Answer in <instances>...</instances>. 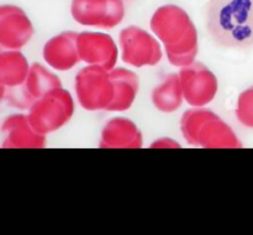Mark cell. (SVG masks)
<instances>
[{
  "label": "cell",
  "mask_w": 253,
  "mask_h": 235,
  "mask_svg": "<svg viewBox=\"0 0 253 235\" xmlns=\"http://www.w3.org/2000/svg\"><path fill=\"white\" fill-rule=\"evenodd\" d=\"M76 94L81 106L85 110H106L114 99L110 71L90 64L81 69L76 76Z\"/></svg>",
  "instance_id": "obj_5"
},
{
  "label": "cell",
  "mask_w": 253,
  "mask_h": 235,
  "mask_svg": "<svg viewBox=\"0 0 253 235\" xmlns=\"http://www.w3.org/2000/svg\"><path fill=\"white\" fill-rule=\"evenodd\" d=\"M30 67L20 49L0 52V84L6 89L21 86L29 74Z\"/></svg>",
  "instance_id": "obj_16"
},
{
  "label": "cell",
  "mask_w": 253,
  "mask_h": 235,
  "mask_svg": "<svg viewBox=\"0 0 253 235\" xmlns=\"http://www.w3.org/2000/svg\"><path fill=\"white\" fill-rule=\"evenodd\" d=\"M235 114L240 124L253 129V86L239 95Z\"/></svg>",
  "instance_id": "obj_18"
},
{
  "label": "cell",
  "mask_w": 253,
  "mask_h": 235,
  "mask_svg": "<svg viewBox=\"0 0 253 235\" xmlns=\"http://www.w3.org/2000/svg\"><path fill=\"white\" fill-rule=\"evenodd\" d=\"M114 82V99L108 106V111H125L131 108L138 93V77L130 69L113 68L110 71Z\"/></svg>",
  "instance_id": "obj_15"
},
{
  "label": "cell",
  "mask_w": 253,
  "mask_h": 235,
  "mask_svg": "<svg viewBox=\"0 0 253 235\" xmlns=\"http://www.w3.org/2000/svg\"><path fill=\"white\" fill-rule=\"evenodd\" d=\"M78 34L74 31H66L56 35L44 44L43 59L49 67L56 71H69L78 62H81L77 46Z\"/></svg>",
  "instance_id": "obj_13"
},
{
  "label": "cell",
  "mask_w": 253,
  "mask_h": 235,
  "mask_svg": "<svg viewBox=\"0 0 253 235\" xmlns=\"http://www.w3.org/2000/svg\"><path fill=\"white\" fill-rule=\"evenodd\" d=\"M180 131L188 143L205 148H240L242 143L231 126L214 111L194 106L183 114Z\"/></svg>",
  "instance_id": "obj_3"
},
{
  "label": "cell",
  "mask_w": 253,
  "mask_h": 235,
  "mask_svg": "<svg viewBox=\"0 0 253 235\" xmlns=\"http://www.w3.org/2000/svg\"><path fill=\"white\" fill-rule=\"evenodd\" d=\"M150 26L165 46L170 64L182 68L195 61L199 48L197 27L184 9L174 4L160 6L153 12Z\"/></svg>",
  "instance_id": "obj_2"
},
{
  "label": "cell",
  "mask_w": 253,
  "mask_h": 235,
  "mask_svg": "<svg viewBox=\"0 0 253 235\" xmlns=\"http://www.w3.org/2000/svg\"><path fill=\"white\" fill-rule=\"evenodd\" d=\"M61 87V79L57 74L49 72L42 64L34 63L24 83L10 89L7 99L16 108L30 109L35 101Z\"/></svg>",
  "instance_id": "obj_9"
},
{
  "label": "cell",
  "mask_w": 253,
  "mask_h": 235,
  "mask_svg": "<svg viewBox=\"0 0 253 235\" xmlns=\"http://www.w3.org/2000/svg\"><path fill=\"white\" fill-rule=\"evenodd\" d=\"M143 139L132 120L124 116L113 118L101 131L99 146L103 148H140Z\"/></svg>",
  "instance_id": "obj_14"
},
{
  "label": "cell",
  "mask_w": 253,
  "mask_h": 235,
  "mask_svg": "<svg viewBox=\"0 0 253 235\" xmlns=\"http://www.w3.org/2000/svg\"><path fill=\"white\" fill-rule=\"evenodd\" d=\"M152 147H179V143L175 142L172 139H160L152 143Z\"/></svg>",
  "instance_id": "obj_19"
},
{
  "label": "cell",
  "mask_w": 253,
  "mask_h": 235,
  "mask_svg": "<svg viewBox=\"0 0 253 235\" xmlns=\"http://www.w3.org/2000/svg\"><path fill=\"white\" fill-rule=\"evenodd\" d=\"M5 94H6V88H5L4 86H1V84H0V103H1V100L4 99Z\"/></svg>",
  "instance_id": "obj_20"
},
{
  "label": "cell",
  "mask_w": 253,
  "mask_h": 235,
  "mask_svg": "<svg viewBox=\"0 0 253 235\" xmlns=\"http://www.w3.org/2000/svg\"><path fill=\"white\" fill-rule=\"evenodd\" d=\"M5 138V148H42L46 146V135L37 133L31 125L27 114L7 116L1 125Z\"/></svg>",
  "instance_id": "obj_12"
},
{
  "label": "cell",
  "mask_w": 253,
  "mask_h": 235,
  "mask_svg": "<svg viewBox=\"0 0 253 235\" xmlns=\"http://www.w3.org/2000/svg\"><path fill=\"white\" fill-rule=\"evenodd\" d=\"M183 96L179 74H169L152 92V103L162 113H173L180 108Z\"/></svg>",
  "instance_id": "obj_17"
},
{
  "label": "cell",
  "mask_w": 253,
  "mask_h": 235,
  "mask_svg": "<svg viewBox=\"0 0 253 235\" xmlns=\"http://www.w3.org/2000/svg\"><path fill=\"white\" fill-rule=\"evenodd\" d=\"M79 58L90 66H100L111 71L115 68L119 49L113 37L104 32L84 31L77 37Z\"/></svg>",
  "instance_id": "obj_11"
},
{
  "label": "cell",
  "mask_w": 253,
  "mask_h": 235,
  "mask_svg": "<svg viewBox=\"0 0 253 235\" xmlns=\"http://www.w3.org/2000/svg\"><path fill=\"white\" fill-rule=\"evenodd\" d=\"M74 113V101L66 89L57 88L35 101L29 109V120L35 130L47 135L66 125Z\"/></svg>",
  "instance_id": "obj_4"
},
{
  "label": "cell",
  "mask_w": 253,
  "mask_h": 235,
  "mask_svg": "<svg viewBox=\"0 0 253 235\" xmlns=\"http://www.w3.org/2000/svg\"><path fill=\"white\" fill-rule=\"evenodd\" d=\"M121 57L133 67L156 66L162 59V47L153 35L138 26H127L119 35Z\"/></svg>",
  "instance_id": "obj_6"
},
{
  "label": "cell",
  "mask_w": 253,
  "mask_h": 235,
  "mask_svg": "<svg viewBox=\"0 0 253 235\" xmlns=\"http://www.w3.org/2000/svg\"><path fill=\"white\" fill-rule=\"evenodd\" d=\"M72 17L83 26L113 29L125 16L123 0H72Z\"/></svg>",
  "instance_id": "obj_7"
},
{
  "label": "cell",
  "mask_w": 253,
  "mask_h": 235,
  "mask_svg": "<svg viewBox=\"0 0 253 235\" xmlns=\"http://www.w3.org/2000/svg\"><path fill=\"white\" fill-rule=\"evenodd\" d=\"M34 25L21 7L0 5V52L21 49L34 36Z\"/></svg>",
  "instance_id": "obj_10"
},
{
  "label": "cell",
  "mask_w": 253,
  "mask_h": 235,
  "mask_svg": "<svg viewBox=\"0 0 253 235\" xmlns=\"http://www.w3.org/2000/svg\"><path fill=\"white\" fill-rule=\"evenodd\" d=\"M205 25L212 41L225 48L253 47V0H209Z\"/></svg>",
  "instance_id": "obj_1"
},
{
  "label": "cell",
  "mask_w": 253,
  "mask_h": 235,
  "mask_svg": "<svg viewBox=\"0 0 253 235\" xmlns=\"http://www.w3.org/2000/svg\"><path fill=\"white\" fill-rule=\"evenodd\" d=\"M179 79L184 100L189 105L204 106L216 96L219 89L216 76L202 62L194 61L182 67Z\"/></svg>",
  "instance_id": "obj_8"
}]
</instances>
